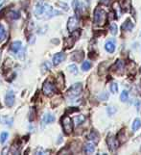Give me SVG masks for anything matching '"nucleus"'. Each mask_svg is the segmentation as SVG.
I'll return each instance as SVG.
<instances>
[{
  "mask_svg": "<svg viewBox=\"0 0 141 155\" xmlns=\"http://www.w3.org/2000/svg\"><path fill=\"white\" fill-rule=\"evenodd\" d=\"M61 14V13L60 11L55 10L50 5L43 2L38 3L34 9V15L38 19H49L55 17V15H58Z\"/></svg>",
  "mask_w": 141,
  "mask_h": 155,
  "instance_id": "obj_1",
  "label": "nucleus"
},
{
  "mask_svg": "<svg viewBox=\"0 0 141 155\" xmlns=\"http://www.w3.org/2000/svg\"><path fill=\"white\" fill-rule=\"evenodd\" d=\"M94 24L97 26H104L107 22V14L105 10L102 8L97 7L94 11V18H93Z\"/></svg>",
  "mask_w": 141,
  "mask_h": 155,
  "instance_id": "obj_2",
  "label": "nucleus"
},
{
  "mask_svg": "<svg viewBox=\"0 0 141 155\" xmlns=\"http://www.w3.org/2000/svg\"><path fill=\"white\" fill-rule=\"evenodd\" d=\"M10 52L18 59H23L25 54V49L20 42H14L10 46Z\"/></svg>",
  "mask_w": 141,
  "mask_h": 155,
  "instance_id": "obj_3",
  "label": "nucleus"
},
{
  "mask_svg": "<svg viewBox=\"0 0 141 155\" xmlns=\"http://www.w3.org/2000/svg\"><path fill=\"white\" fill-rule=\"evenodd\" d=\"M82 90H83V86L81 83H76L74 85H72L69 90L67 91L66 92V95L69 97V98H74V97H77L81 95L82 92Z\"/></svg>",
  "mask_w": 141,
  "mask_h": 155,
  "instance_id": "obj_4",
  "label": "nucleus"
},
{
  "mask_svg": "<svg viewBox=\"0 0 141 155\" xmlns=\"http://www.w3.org/2000/svg\"><path fill=\"white\" fill-rule=\"evenodd\" d=\"M81 35V30H75L73 31V32L71 33V36L69 38H67L65 40H64V46L66 48H71L73 45H74L75 42L79 39Z\"/></svg>",
  "mask_w": 141,
  "mask_h": 155,
  "instance_id": "obj_5",
  "label": "nucleus"
},
{
  "mask_svg": "<svg viewBox=\"0 0 141 155\" xmlns=\"http://www.w3.org/2000/svg\"><path fill=\"white\" fill-rule=\"evenodd\" d=\"M61 124L64 127V130L66 134H70L73 131V121L71 118L68 116H64L61 118Z\"/></svg>",
  "mask_w": 141,
  "mask_h": 155,
  "instance_id": "obj_6",
  "label": "nucleus"
},
{
  "mask_svg": "<svg viewBox=\"0 0 141 155\" xmlns=\"http://www.w3.org/2000/svg\"><path fill=\"white\" fill-rule=\"evenodd\" d=\"M42 92L43 94L47 96H51L52 95H54V92H56V88L54 84L50 82L49 80H47L44 82L43 87H42Z\"/></svg>",
  "mask_w": 141,
  "mask_h": 155,
  "instance_id": "obj_7",
  "label": "nucleus"
},
{
  "mask_svg": "<svg viewBox=\"0 0 141 155\" xmlns=\"http://www.w3.org/2000/svg\"><path fill=\"white\" fill-rule=\"evenodd\" d=\"M107 143H108V149L111 151H115L116 149L118 148V146H119V143H118V140L114 137L113 135H108V139H107Z\"/></svg>",
  "mask_w": 141,
  "mask_h": 155,
  "instance_id": "obj_8",
  "label": "nucleus"
},
{
  "mask_svg": "<svg viewBox=\"0 0 141 155\" xmlns=\"http://www.w3.org/2000/svg\"><path fill=\"white\" fill-rule=\"evenodd\" d=\"M78 24H79V20H78L77 17L69 18L68 22H67V30H68V32L72 33L73 31H75L78 27Z\"/></svg>",
  "mask_w": 141,
  "mask_h": 155,
  "instance_id": "obj_9",
  "label": "nucleus"
},
{
  "mask_svg": "<svg viewBox=\"0 0 141 155\" xmlns=\"http://www.w3.org/2000/svg\"><path fill=\"white\" fill-rule=\"evenodd\" d=\"M56 120V118L54 115H52V114H49V113H47V114H44V115L42 116V118H41V124H49V123H52V122H54Z\"/></svg>",
  "mask_w": 141,
  "mask_h": 155,
  "instance_id": "obj_10",
  "label": "nucleus"
},
{
  "mask_svg": "<svg viewBox=\"0 0 141 155\" xmlns=\"http://www.w3.org/2000/svg\"><path fill=\"white\" fill-rule=\"evenodd\" d=\"M14 98L15 95L13 92H9L8 94L5 95V104L8 107H12L14 104Z\"/></svg>",
  "mask_w": 141,
  "mask_h": 155,
  "instance_id": "obj_11",
  "label": "nucleus"
},
{
  "mask_svg": "<svg viewBox=\"0 0 141 155\" xmlns=\"http://www.w3.org/2000/svg\"><path fill=\"white\" fill-rule=\"evenodd\" d=\"M73 8H74L75 13L78 15H80L83 10V5L80 0H74V1H73Z\"/></svg>",
  "mask_w": 141,
  "mask_h": 155,
  "instance_id": "obj_12",
  "label": "nucleus"
},
{
  "mask_svg": "<svg viewBox=\"0 0 141 155\" xmlns=\"http://www.w3.org/2000/svg\"><path fill=\"white\" fill-rule=\"evenodd\" d=\"M65 59V54L64 52H60L54 55L53 57V64L55 66H58L60 63H61L62 61Z\"/></svg>",
  "mask_w": 141,
  "mask_h": 155,
  "instance_id": "obj_13",
  "label": "nucleus"
},
{
  "mask_svg": "<svg viewBox=\"0 0 141 155\" xmlns=\"http://www.w3.org/2000/svg\"><path fill=\"white\" fill-rule=\"evenodd\" d=\"M105 48L108 52L109 53H113L114 50H115V44H114V40H108L105 44Z\"/></svg>",
  "mask_w": 141,
  "mask_h": 155,
  "instance_id": "obj_14",
  "label": "nucleus"
},
{
  "mask_svg": "<svg viewBox=\"0 0 141 155\" xmlns=\"http://www.w3.org/2000/svg\"><path fill=\"white\" fill-rule=\"evenodd\" d=\"M83 52L81 50L75 51V52L73 53L71 56V59L73 61H76V62H81L83 60Z\"/></svg>",
  "mask_w": 141,
  "mask_h": 155,
  "instance_id": "obj_15",
  "label": "nucleus"
},
{
  "mask_svg": "<svg viewBox=\"0 0 141 155\" xmlns=\"http://www.w3.org/2000/svg\"><path fill=\"white\" fill-rule=\"evenodd\" d=\"M124 66H125L124 62L122 60H117L115 62V64H114V66H113V69L117 72H122L124 70Z\"/></svg>",
  "mask_w": 141,
  "mask_h": 155,
  "instance_id": "obj_16",
  "label": "nucleus"
},
{
  "mask_svg": "<svg viewBox=\"0 0 141 155\" xmlns=\"http://www.w3.org/2000/svg\"><path fill=\"white\" fill-rule=\"evenodd\" d=\"M95 150V144L92 143H88L86 144H85V147H83V151L87 154H91Z\"/></svg>",
  "mask_w": 141,
  "mask_h": 155,
  "instance_id": "obj_17",
  "label": "nucleus"
},
{
  "mask_svg": "<svg viewBox=\"0 0 141 155\" xmlns=\"http://www.w3.org/2000/svg\"><path fill=\"white\" fill-rule=\"evenodd\" d=\"M133 28V23L132 21V19L130 18H127L126 21L124 22V24L122 25V29L123 30H128V31H130Z\"/></svg>",
  "mask_w": 141,
  "mask_h": 155,
  "instance_id": "obj_18",
  "label": "nucleus"
},
{
  "mask_svg": "<svg viewBox=\"0 0 141 155\" xmlns=\"http://www.w3.org/2000/svg\"><path fill=\"white\" fill-rule=\"evenodd\" d=\"M0 122H1L2 124H7L9 126H11L13 123V118H9L7 116H0Z\"/></svg>",
  "mask_w": 141,
  "mask_h": 155,
  "instance_id": "obj_19",
  "label": "nucleus"
},
{
  "mask_svg": "<svg viewBox=\"0 0 141 155\" xmlns=\"http://www.w3.org/2000/svg\"><path fill=\"white\" fill-rule=\"evenodd\" d=\"M112 7H113V10L115 11V15H116V18H120L121 17V7H120V5L118 2H114L113 5H112Z\"/></svg>",
  "mask_w": 141,
  "mask_h": 155,
  "instance_id": "obj_20",
  "label": "nucleus"
},
{
  "mask_svg": "<svg viewBox=\"0 0 141 155\" xmlns=\"http://www.w3.org/2000/svg\"><path fill=\"white\" fill-rule=\"evenodd\" d=\"M140 126H141V121H140L139 118H136V120H134V121L133 122V126H132L133 131L138 130V129L140 128Z\"/></svg>",
  "mask_w": 141,
  "mask_h": 155,
  "instance_id": "obj_21",
  "label": "nucleus"
},
{
  "mask_svg": "<svg viewBox=\"0 0 141 155\" xmlns=\"http://www.w3.org/2000/svg\"><path fill=\"white\" fill-rule=\"evenodd\" d=\"M85 120H86V118L83 117V115H81V116H77L75 118H74V122H75V124L76 125H80V124H82V123L85 121Z\"/></svg>",
  "mask_w": 141,
  "mask_h": 155,
  "instance_id": "obj_22",
  "label": "nucleus"
},
{
  "mask_svg": "<svg viewBox=\"0 0 141 155\" xmlns=\"http://www.w3.org/2000/svg\"><path fill=\"white\" fill-rule=\"evenodd\" d=\"M8 15H9V18H11L12 19L15 20V19H18L19 18V14L17 12H15V11H10L8 13Z\"/></svg>",
  "mask_w": 141,
  "mask_h": 155,
  "instance_id": "obj_23",
  "label": "nucleus"
},
{
  "mask_svg": "<svg viewBox=\"0 0 141 155\" xmlns=\"http://www.w3.org/2000/svg\"><path fill=\"white\" fill-rule=\"evenodd\" d=\"M109 30H111V33L112 35H116L117 32H118V27L115 23H111V26H109Z\"/></svg>",
  "mask_w": 141,
  "mask_h": 155,
  "instance_id": "obj_24",
  "label": "nucleus"
},
{
  "mask_svg": "<svg viewBox=\"0 0 141 155\" xmlns=\"http://www.w3.org/2000/svg\"><path fill=\"white\" fill-rule=\"evenodd\" d=\"M57 82H58V85L60 87V89H62V88L64 87V77H62V74H60Z\"/></svg>",
  "mask_w": 141,
  "mask_h": 155,
  "instance_id": "obj_25",
  "label": "nucleus"
},
{
  "mask_svg": "<svg viewBox=\"0 0 141 155\" xmlns=\"http://www.w3.org/2000/svg\"><path fill=\"white\" fill-rule=\"evenodd\" d=\"M129 98V94H128V92L127 91H123L122 92V94L121 95H120V99H121V101L123 102H126Z\"/></svg>",
  "mask_w": 141,
  "mask_h": 155,
  "instance_id": "obj_26",
  "label": "nucleus"
},
{
  "mask_svg": "<svg viewBox=\"0 0 141 155\" xmlns=\"http://www.w3.org/2000/svg\"><path fill=\"white\" fill-rule=\"evenodd\" d=\"M91 68V64H90V62H88V61H86V62H83V64L82 65V69L83 70H88V69H90Z\"/></svg>",
  "mask_w": 141,
  "mask_h": 155,
  "instance_id": "obj_27",
  "label": "nucleus"
},
{
  "mask_svg": "<svg viewBox=\"0 0 141 155\" xmlns=\"http://www.w3.org/2000/svg\"><path fill=\"white\" fill-rule=\"evenodd\" d=\"M8 137H9V133L8 132H2L1 135H0V142H1L2 144L5 143L7 141Z\"/></svg>",
  "mask_w": 141,
  "mask_h": 155,
  "instance_id": "obj_28",
  "label": "nucleus"
},
{
  "mask_svg": "<svg viewBox=\"0 0 141 155\" xmlns=\"http://www.w3.org/2000/svg\"><path fill=\"white\" fill-rule=\"evenodd\" d=\"M5 37H6V31H5V28L2 25H0V42L3 40Z\"/></svg>",
  "mask_w": 141,
  "mask_h": 155,
  "instance_id": "obj_29",
  "label": "nucleus"
},
{
  "mask_svg": "<svg viewBox=\"0 0 141 155\" xmlns=\"http://www.w3.org/2000/svg\"><path fill=\"white\" fill-rule=\"evenodd\" d=\"M94 139L96 140V142L98 141V139H99V136H98V134L95 132V131H92L91 133H90V135L88 136V140H92V141H94Z\"/></svg>",
  "mask_w": 141,
  "mask_h": 155,
  "instance_id": "obj_30",
  "label": "nucleus"
},
{
  "mask_svg": "<svg viewBox=\"0 0 141 155\" xmlns=\"http://www.w3.org/2000/svg\"><path fill=\"white\" fill-rule=\"evenodd\" d=\"M68 70L71 72V73H73V74H77L78 73V68L75 65H70L68 66Z\"/></svg>",
  "mask_w": 141,
  "mask_h": 155,
  "instance_id": "obj_31",
  "label": "nucleus"
},
{
  "mask_svg": "<svg viewBox=\"0 0 141 155\" xmlns=\"http://www.w3.org/2000/svg\"><path fill=\"white\" fill-rule=\"evenodd\" d=\"M111 91L112 94H116L117 91H118V86H117L116 83H112L111 84Z\"/></svg>",
  "mask_w": 141,
  "mask_h": 155,
  "instance_id": "obj_32",
  "label": "nucleus"
},
{
  "mask_svg": "<svg viewBox=\"0 0 141 155\" xmlns=\"http://www.w3.org/2000/svg\"><path fill=\"white\" fill-rule=\"evenodd\" d=\"M101 3L104 5H108L109 4V0H101Z\"/></svg>",
  "mask_w": 141,
  "mask_h": 155,
  "instance_id": "obj_33",
  "label": "nucleus"
},
{
  "mask_svg": "<svg viewBox=\"0 0 141 155\" xmlns=\"http://www.w3.org/2000/svg\"><path fill=\"white\" fill-rule=\"evenodd\" d=\"M3 2H4V0H0V7L2 6V4H3Z\"/></svg>",
  "mask_w": 141,
  "mask_h": 155,
  "instance_id": "obj_34",
  "label": "nucleus"
},
{
  "mask_svg": "<svg viewBox=\"0 0 141 155\" xmlns=\"http://www.w3.org/2000/svg\"><path fill=\"white\" fill-rule=\"evenodd\" d=\"M0 59H1V50H0Z\"/></svg>",
  "mask_w": 141,
  "mask_h": 155,
  "instance_id": "obj_35",
  "label": "nucleus"
},
{
  "mask_svg": "<svg viewBox=\"0 0 141 155\" xmlns=\"http://www.w3.org/2000/svg\"><path fill=\"white\" fill-rule=\"evenodd\" d=\"M140 37H141V33H140Z\"/></svg>",
  "mask_w": 141,
  "mask_h": 155,
  "instance_id": "obj_36",
  "label": "nucleus"
},
{
  "mask_svg": "<svg viewBox=\"0 0 141 155\" xmlns=\"http://www.w3.org/2000/svg\"><path fill=\"white\" fill-rule=\"evenodd\" d=\"M140 71H141V68H140Z\"/></svg>",
  "mask_w": 141,
  "mask_h": 155,
  "instance_id": "obj_37",
  "label": "nucleus"
},
{
  "mask_svg": "<svg viewBox=\"0 0 141 155\" xmlns=\"http://www.w3.org/2000/svg\"><path fill=\"white\" fill-rule=\"evenodd\" d=\"M140 151H141V148H140Z\"/></svg>",
  "mask_w": 141,
  "mask_h": 155,
  "instance_id": "obj_38",
  "label": "nucleus"
}]
</instances>
